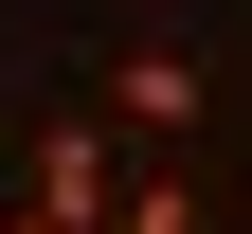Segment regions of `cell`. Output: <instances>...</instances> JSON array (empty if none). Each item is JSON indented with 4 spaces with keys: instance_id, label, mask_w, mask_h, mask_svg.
I'll list each match as a JSON object with an SVG mask.
<instances>
[{
    "instance_id": "obj_1",
    "label": "cell",
    "mask_w": 252,
    "mask_h": 234,
    "mask_svg": "<svg viewBox=\"0 0 252 234\" xmlns=\"http://www.w3.org/2000/svg\"><path fill=\"white\" fill-rule=\"evenodd\" d=\"M198 108H216V90H198V54H180V36L108 54V90H90V126H108V144H180Z\"/></svg>"
},
{
    "instance_id": "obj_3",
    "label": "cell",
    "mask_w": 252,
    "mask_h": 234,
    "mask_svg": "<svg viewBox=\"0 0 252 234\" xmlns=\"http://www.w3.org/2000/svg\"><path fill=\"white\" fill-rule=\"evenodd\" d=\"M108 234H198V198H180V180H126V198H108Z\"/></svg>"
},
{
    "instance_id": "obj_2",
    "label": "cell",
    "mask_w": 252,
    "mask_h": 234,
    "mask_svg": "<svg viewBox=\"0 0 252 234\" xmlns=\"http://www.w3.org/2000/svg\"><path fill=\"white\" fill-rule=\"evenodd\" d=\"M108 198H126V144L90 108H54L36 126V234H108Z\"/></svg>"
},
{
    "instance_id": "obj_4",
    "label": "cell",
    "mask_w": 252,
    "mask_h": 234,
    "mask_svg": "<svg viewBox=\"0 0 252 234\" xmlns=\"http://www.w3.org/2000/svg\"><path fill=\"white\" fill-rule=\"evenodd\" d=\"M0 234H36V216H0Z\"/></svg>"
}]
</instances>
